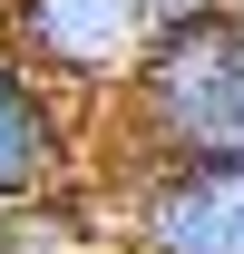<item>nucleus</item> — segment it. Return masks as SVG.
I'll use <instances>...</instances> for the list:
<instances>
[{"label": "nucleus", "instance_id": "4", "mask_svg": "<svg viewBox=\"0 0 244 254\" xmlns=\"http://www.w3.org/2000/svg\"><path fill=\"white\" fill-rule=\"evenodd\" d=\"M68 176V88L0 49V205H39Z\"/></svg>", "mask_w": 244, "mask_h": 254}, {"label": "nucleus", "instance_id": "1", "mask_svg": "<svg viewBox=\"0 0 244 254\" xmlns=\"http://www.w3.org/2000/svg\"><path fill=\"white\" fill-rule=\"evenodd\" d=\"M118 98L147 157H244V0L166 20Z\"/></svg>", "mask_w": 244, "mask_h": 254}, {"label": "nucleus", "instance_id": "3", "mask_svg": "<svg viewBox=\"0 0 244 254\" xmlns=\"http://www.w3.org/2000/svg\"><path fill=\"white\" fill-rule=\"evenodd\" d=\"M127 225L147 254H244V157H137Z\"/></svg>", "mask_w": 244, "mask_h": 254}, {"label": "nucleus", "instance_id": "5", "mask_svg": "<svg viewBox=\"0 0 244 254\" xmlns=\"http://www.w3.org/2000/svg\"><path fill=\"white\" fill-rule=\"evenodd\" d=\"M185 10H215V0H166V20H185Z\"/></svg>", "mask_w": 244, "mask_h": 254}, {"label": "nucleus", "instance_id": "6", "mask_svg": "<svg viewBox=\"0 0 244 254\" xmlns=\"http://www.w3.org/2000/svg\"><path fill=\"white\" fill-rule=\"evenodd\" d=\"M0 49H10V0H0Z\"/></svg>", "mask_w": 244, "mask_h": 254}, {"label": "nucleus", "instance_id": "2", "mask_svg": "<svg viewBox=\"0 0 244 254\" xmlns=\"http://www.w3.org/2000/svg\"><path fill=\"white\" fill-rule=\"evenodd\" d=\"M166 39V0H10V49L49 68L68 98H118Z\"/></svg>", "mask_w": 244, "mask_h": 254}]
</instances>
